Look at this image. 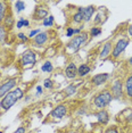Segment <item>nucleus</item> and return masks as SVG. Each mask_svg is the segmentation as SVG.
Segmentation results:
<instances>
[{"instance_id": "obj_5", "label": "nucleus", "mask_w": 132, "mask_h": 133, "mask_svg": "<svg viewBox=\"0 0 132 133\" xmlns=\"http://www.w3.org/2000/svg\"><path fill=\"white\" fill-rule=\"evenodd\" d=\"M130 44V39L128 37H120L116 41H114V46H113V51L110 55V59L116 60L118 59L121 55L125 51V49L128 48V46Z\"/></svg>"}, {"instance_id": "obj_32", "label": "nucleus", "mask_w": 132, "mask_h": 133, "mask_svg": "<svg viewBox=\"0 0 132 133\" xmlns=\"http://www.w3.org/2000/svg\"><path fill=\"white\" fill-rule=\"evenodd\" d=\"M105 133H121V132L118 131V129L115 125H113V126H108L105 130Z\"/></svg>"}, {"instance_id": "obj_29", "label": "nucleus", "mask_w": 132, "mask_h": 133, "mask_svg": "<svg viewBox=\"0 0 132 133\" xmlns=\"http://www.w3.org/2000/svg\"><path fill=\"white\" fill-rule=\"evenodd\" d=\"M16 35H17V39H18V40L22 42V43H26V42L30 41L29 37H28V35H26L24 32H18Z\"/></svg>"}, {"instance_id": "obj_36", "label": "nucleus", "mask_w": 132, "mask_h": 133, "mask_svg": "<svg viewBox=\"0 0 132 133\" xmlns=\"http://www.w3.org/2000/svg\"><path fill=\"white\" fill-rule=\"evenodd\" d=\"M128 35H129L128 38L132 40V24H130V25L128 26Z\"/></svg>"}, {"instance_id": "obj_16", "label": "nucleus", "mask_w": 132, "mask_h": 133, "mask_svg": "<svg viewBox=\"0 0 132 133\" xmlns=\"http://www.w3.org/2000/svg\"><path fill=\"white\" fill-rule=\"evenodd\" d=\"M124 83V96L125 98L132 100V74L127 75V77L123 81Z\"/></svg>"}, {"instance_id": "obj_12", "label": "nucleus", "mask_w": 132, "mask_h": 133, "mask_svg": "<svg viewBox=\"0 0 132 133\" xmlns=\"http://www.w3.org/2000/svg\"><path fill=\"white\" fill-rule=\"evenodd\" d=\"M109 77H110L109 73H98V74H95L94 76L90 78V83H91L92 87L98 88L106 84L109 81Z\"/></svg>"}, {"instance_id": "obj_2", "label": "nucleus", "mask_w": 132, "mask_h": 133, "mask_svg": "<svg viewBox=\"0 0 132 133\" xmlns=\"http://www.w3.org/2000/svg\"><path fill=\"white\" fill-rule=\"evenodd\" d=\"M24 96H25V90L21 87H16L14 90H11L9 93H7L0 100V109H1V111H8L21 99H23Z\"/></svg>"}, {"instance_id": "obj_20", "label": "nucleus", "mask_w": 132, "mask_h": 133, "mask_svg": "<svg viewBox=\"0 0 132 133\" xmlns=\"http://www.w3.org/2000/svg\"><path fill=\"white\" fill-rule=\"evenodd\" d=\"M77 84L75 83H71V84H68L67 87L64 89V95L65 97H72L73 95H75V93L77 92Z\"/></svg>"}, {"instance_id": "obj_6", "label": "nucleus", "mask_w": 132, "mask_h": 133, "mask_svg": "<svg viewBox=\"0 0 132 133\" xmlns=\"http://www.w3.org/2000/svg\"><path fill=\"white\" fill-rule=\"evenodd\" d=\"M123 78L121 77H116L115 80L110 83L109 85V91L112 93L113 98L116 99V100H121V99L124 98V83H123Z\"/></svg>"}, {"instance_id": "obj_24", "label": "nucleus", "mask_w": 132, "mask_h": 133, "mask_svg": "<svg viewBox=\"0 0 132 133\" xmlns=\"http://www.w3.org/2000/svg\"><path fill=\"white\" fill-rule=\"evenodd\" d=\"M101 32H103V29H101L100 26H92V28L89 30V38H90V40H91V39H94V38H96V37H98V35H100Z\"/></svg>"}, {"instance_id": "obj_3", "label": "nucleus", "mask_w": 132, "mask_h": 133, "mask_svg": "<svg viewBox=\"0 0 132 133\" xmlns=\"http://www.w3.org/2000/svg\"><path fill=\"white\" fill-rule=\"evenodd\" d=\"M113 96L110 93L109 89H103L100 91H98L97 93H95L91 98V107L97 111V110H101V109H106L109 106V104L113 100Z\"/></svg>"}, {"instance_id": "obj_23", "label": "nucleus", "mask_w": 132, "mask_h": 133, "mask_svg": "<svg viewBox=\"0 0 132 133\" xmlns=\"http://www.w3.org/2000/svg\"><path fill=\"white\" fill-rule=\"evenodd\" d=\"M71 21H72V23H73V24H80V25H81V24H83V16H82V14L79 11V9H76L75 13L72 14Z\"/></svg>"}, {"instance_id": "obj_17", "label": "nucleus", "mask_w": 132, "mask_h": 133, "mask_svg": "<svg viewBox=\"0 0 132 133\" xmlns=\"http://www.w3.org/2000/svg\"><path fill=\"white\" fill-rule=\"evenodd\" d=\"M95 116L97 117L98 122L100 124H103V125H106V124L109 122V119H110L109 113H108V110L107 109H101V110L95 111Z\"/></svg>"}, {"instance_id": "obj_34", "label": "nucleus", "mask_w": 132, "mask_h": 133, "mask_svg": "<svg viewBox=\"0 0 132 133\" xmlns=\"http://www.w3.org/2000/svg\"><path fill=\"white\" fill-rule=\"evenodd\" d=\"M13 133H26V128L25 126H23V125H21V126H18V128L15 130Z\"/></svg>"}, {"instance_id": "obj_30", "label": "nucleus", "mask_w": 132, "mask_h": 133, "mask_svg": "<svg viewBox=\"0 0 132 133\" xmlns=\"http://www.w3.org/2000/svg\"><path fill=\"white\" fill-rule=\"evenodd\" d=\"M65 35L67 38H70V39H72L74 37V28L73 26H67V28H66V31H65Z\"/></svg>"}, {"instance_id": "obj_33", "label": "nucleus", "mask_w": 132, "mask_h": 133, "mask_svg": "<svg viewBox=\"0 0 132 133\" xmlns=\"http://www.w3.org/2000/svg\"><path fill=\"white\" fill-rule=\"evenodd\" d=\"M24 19H25L24 17H21V18L16 22V25H15V26H16V28L18 29V30H21V29L24 28Z\"/></svg>"}, {"instance_id": "obj_10", "label": "nucleus", "mask_w": 132, "mask_h": 133, "mask_svg": "<svg viewBox=\"0 0 132 133\" xmlns=\"http://www.w3.org/2000/svg\"><path fill=\"white\" fill-rule=\"evenodd\" d=\"M113 46H114L113 39H108V40L105 41L100 51H99V59L107 60L108 58H110V55H112V51H113Z\"/></svg>"}, {"instance_id": "obj_27", "label": "nucleus", "mask_w": 132, "mask_h": 133, "mask_svg": "<svg viewBox=\"0 0 132 133\" xmlns=\"http://www.w3.org/2000/svg\"><path fill=\"white\" fill-rule=\"evenodd\" d=\"M43 88L47 90H52L55 88V83L50 77H47L43 80Z\"/></svg>"}, {"instance_id": "obj_8", "label": "nucleus", "mask_w": 132, "mask_h": 133, "mask_svg": "<svg viewBox=\"0 0 132 133\" xmlns=\"http://www.w3.org/2000/svg\"><path fill=\"white\" fill-rule=\"evenodd\" d=\"M68 110H70V107H68L67 104H59L52 108V110L49 114V117L51 119L59 121L64 118L66 115L68 114Z\"/></svg>"}, {"instance_id": "obj_9", "label": "nucleus", "mask_w": 132, "mask_h": 133, "mask_svg": "<svg viewBox=\"0 0 132 133\" xmlns=\"http://www.w3.org/2000/svg\"><path fill=\"white\" fill-rule=\"evenodd\" d=\"M50 40V33L49 31H41L35 38H33L31 42H32V46L33 47H37V48H43L46 47L48 43H49Z\"/></svg>"}, {"instance_id": "obj_7", "label": "nucleus", "mask_w": 132, "mask_h": 133, "mask_svg": "<svg viewBox=\"0 0 132 133\" xmlns=\"http://www.w3.org/2000/svg\"><path fill=\"white\" fill-rule=\"evenodd\" d=\"M19 82V77L18 76H13V77H8L4 80V82L0 83V100L4 97L9 93L11 90H14L15 88L18 85Z\"/></svg>"}, {"instance_id": "obj_22", "label": "nucleus", "mask_w": 132, "mask_h": 133, "mask_svg": "<svg viewBox=\"0 0 132 133\" xmlns=\"http://www.w3.org/2000/svg\"><path fill=\"white\" fill-rule=\"evenodd\" d=\"M41 71L42 73H47V74H50L54 72V65L50 60H44L41 65Z\"/></svg>"}, {"instance_id": "obj_11", "label": "nucleus", "mask_w": 132, "mask_h": 133, "mask_svg": "<svg viewBox=\"0 0 132 133\" xmlns=\"http://www.w3.org/2000/svg\"><path fill=\"white\" fill-rule=\"evenodd\" d=\"M77 9L83 16V23H90L94 18V15L97 13V8L94 5L87 6V7H77Z\"/></svg>"}, {"instance_id": "obj_31", "label": "nucleus", "mask_w": 132, "mask_h": 133, "mask_svg": "<svg viewBox=\"0 0 132 133\" xmlns=\"http://www.w3.org/2000/svg\"><path fill=\"white\" fill-rule=\"evenodd\" d=\"M40 32H41V30H40V29H33V30H31V31L29 32L28 37H29V39H30V40H32V39L37 37V35H38L39 33H40Z\"/></svg>"}, {"instance_id": "obj_40", "label": "nucleus", "mask_w": 132, "mask_h": 133, "mask_svg": "<svg viewBox=\"0 0 132 133\" xmlns=\"http://www.w3.org/2000/svg\"><path fill=\"white\" fill-rule=\"evenodd\" d=\"M0 50H1V49H0Z\"/></svg>"}, {"instance_id": "obj_21", "label": "nucleus", "mask_w": 132, "mask_h": 133, "mask_svg": "<svg viewBox=\"0 0 132 133\" xmlns=\"http://www.w3.org/2000/svg\"><path fill=\"white\" fill-rule=\"evenodd\" d=\"M8 9H9V7H8V2L7 1H0V25L2 24V21H4Z\"/></svg>"}, {"instance_id": "obj_26", "label": "nucleus", "mask_w": 132, "mask_h": 133, "mask_svg": "<svg viewBox=\"0 0 132 133\" xmlns=\"http://www.w3.org/2000/svg\"><path fill=\"white\" fill-rule=\"evenodd\" d=\"M54 24H55V17L52 15H49L48 17H46L43 21H42V25L44 28H52Z\"/></svg>"}, {"instance_id": "obj_4", "label": "nucleus", "mask_w": 132, "mask_h": 133, "mask_svg": "<svg viewBox=\"0 0 132 133\" xmlns=\"http://www.w3.org/2000/svg\"><path fill=\"white\" fill-rule=\"evenodd\" d=\"M35 64H37V52L31 48L24 51L18 59V65L21 69H23V71L33 68Z\"/></svg>"}, {"instance_id": "obj_35", "label": "nucleus", "mask_w": 132, "mask_h": 133, "mask_svg": "<svg viewBox=\"0 0 132 133\" xmlns=\"http://www.w3.org/2000/svg\"><path fill=\"white\" fill-rule=\"evenodd\" d=\"M35 90H37V96H41L43 93V88L41 87V85H38L37 88H35Z\"/></svg>"}, {"instance_id": "obj_18", "label": "nucleus", "mask_w": 132, "mask_h": 133, "mask_svg": "<svg viewBox=\"0 0 132 133\" xmlns=\"http://www.w3.org/2000/svg\"><path fill=\"white\" fill-rule=\"evenodd\" d=\"M91 71H92L91 65L88 64V63H82L81 65L77 66V77L84 78L90 74Z\"/></svg>"}, {"instance_id": "obj_28", "label": "nucleus", "mask_w": 132, "mask_h": 133, "mask_svg": "<svg viewBox=\"0 0 132 133\" xmlns=\"http://www.w3.org/2000/svg\"><path fill=\"white\" fill-rule=\"evenodd\" d=\"M14 7H15V9H16L17 13H22V11L25 9V1H21V0L15 1Z\"/></svg>"}, {"instance_id": "obj_13", "label": "nucleus", "mask_w": 132, "mask_h": 133, "mask_svg": "<svg viewBox=\"0 0 132 133\" xmlns=\"http://www.w3.org/2000/svg\"><path fill=\"white\" fill-rule=\"evenodd\" d=\"M49 16V8L47 6H37L34 11H33L32 18L37 22H42L46 17Z\"/></svg>"}, {"instance_id": "obj_38", "label": "nucleus", "mask_w": 132, "mask_h": 133, "mask_svg": "<svg viewBox=\"0 0 132 133\" xmlns=\"http://www.w3.org/2000/svg\"><path fill=\"white\" fill-rule=\"evenodd\" d=\"M24 28H30V21L29 19H24Z\"/></svg>"}, {"instance_id": "obj_37", "label": "nucleus", "mask_w": 132, "mask_h": 133, "mask_svg": "<svg viewBox=\"0 0 132 133\" xmlns=\"http://www.w3.org/2000/svg\"><path fill=\"white\" fill-rule=\"evenodd\" d=\"M127 64H128V66H129V68H131V69H132V56L128 59V63H127Z\"/></svg>"}, {"instance_id": "obj_15", "label": "nucleus", "mask_w": 132, "mask_h": 133, "mask_svg": "<svg viewBox=\"0 0 132 133\" xmlns=\"http://www.w3.org/2000/svg\"><path fill=\"white\" fill-rule=\"evenodd\" d=\"M64 74H65V76L67 78H70V80H74V78H76L77 77V65L75 64V63L71 62L70 64L65 67Z\"/></svg>"}, {"instance_id": "obj_39", "label": "nucleus", "mask_w": 132, "mask_h": 133, "mask_svg": "<svg viewBox=\"0 0 132 133\" xmlns=\"http://www.w3.org/2000/svg\"><path fill=\"white\" fill-rule=\"evenodd\" d=\"M1 82H2V74L0 73V83H1Z\"/></svg>"}, {"instance_id": "obj_19", "label": "nucleus", "mask_w": 132, "mask_h": 133, "mask_svg": "<svg viewBox=\"0 0 132 133\" xmlns=\"http://www.w3.org/2000/svg\"><path fill=\"white\" fill-rule=\"evenodd\" d=\"M104 10H105V7H100V9H99L97 13H96V17L94 18V24H95V26H100V25H103V24L106 22L107 15L103 13Z\"/></svg>"}, {"instance_id": "obj_1", "label": "nucleus", "mask_w": 132, "mask_h": 133, "mask_svg": "<svg viewBox=\"0 0 132 133\" xmlns=\"http://www.w3.org/2000/svg\"><path fill=\"white\" fill-rule=\"evenodd\" d=\"M90 41L89 38V32H82L79 35H74L72 39H70V41L66 43L65 46V54L68 56H73L76 52H79V50L81 48L85 47L88 44V42Z\"/></svg>"}, {"instance_id": "obj_14", "label": "nucleus", "mask_w": 132, "mask_h": 133, "mask_svg": "<svg viewBox=\"0 0 132 133\" xmlns=\"http://www.w3.org/2000/svg\"><path fill=\"white\" fill-rule=\"evenodd\" d=\"M2 25L7 29V31H13V29L15 28L16 25V22H15V18H14V15H13V11L10 9H8L7 14H6L4 21H2Z\"/></svg>"}, {"instance_id": "obj_25", "label": "nucleus", "mask_w": 132, "mask_h": 133, "mask_svg": "<svg viewBox=\"0 0 132 133\" xmlns=\"http://www.w3.org/2000/svg\"><path fill=\"white\" fill-rule=\"evenodd\" d=\"M8 38V31L4 25H0V44H5Z\"/></svg>"}]
</instances>
